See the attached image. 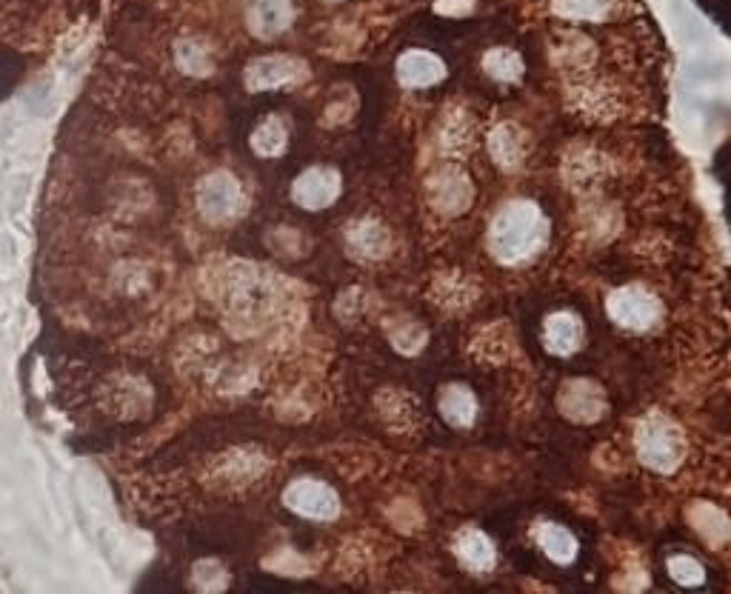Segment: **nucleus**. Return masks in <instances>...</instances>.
Returning a JSON list of instances; mask_svg holds the SVG:
<instances>
[{
  "label": "nucleus",
  "instance_id": "1",
  "mask_svg": "<svg viewBox=\"0 0 731 594\" xmlns=\"http://www.w3.org/2000/svg\"><path fill=\"white\" fill-rule=\"evenodd\" d=\"M546 240V220L532 203H512L506 206L492 223V252L506 263L532 258Z\"/></svg>",
  "mask_w": 731,
  "mask_h": 594
},
{
  "label": "nucleus",
  "instance_id": "2",
  "mask_svg": "<svg viewBox=\"0 0 731 594\" xmlns=\"http://www.w3.org/2000/svg\"><path fill=\"white\" fill-rule=\"evenodd\" d=\"M683 435L666 417H649L637 432V452L657 472H672L683 457Z\"/></svg>",
  "mask_w": 731,
  "mask_h": 594
},
{
  "label": "nucleus",
  "instance_id": "3",
  "mask_svg": "<svg viewBox=\"0 0 731 594\" xmlns=\"http://www.w3.org/2000/svg\"><path fill=\"white\" fill-rule=\"evenodd\" d=\"M275 300V289L272 280L263 272H257L255 266L238 263L229 269L226 275V303L240 312V315H260L272 306Z\"/></svg>",
  "mask_w": 731,
  "mask_h": 594
},
{
  "label": "nucleus",
  "instance_id": "4",
  "mask_svg": "<svg viewBox=\"0 0 731 594\" xmlns=\"http://www.w3.org/2000/svg\"><path fill=\"white\" fill-rule=\"evenodd\" d=\"M198 209L209 223H226L243 209V189L229 172H212L200 180Z\"/></svg>",
  "mask_w": 731,
  "mask_h": 594
},
{
  "label": "nucleus",
  "instance_id": "5",
  "mask_svg": "<svg viewBox=\"0 0 731 594\" xmlns=\"http://www.w3.org/2000/svg\"><path fill=\"white\" fill-rule=\"evenodd\" d=\"M283 503L297 515L315 517V520H332L340 512L337 495L320 480H295L283 492Z\"/></svg>",
  "mask_w": 731,
  "mask_h": 594
},
{
  "label": "nucleus",
  "instance_id": "6",
  "mask_svg": "<svg viewBox=\"0 0 731 594\" xmlns=\"http://www.w3.org/2000/svg\"><path fill=\"white\" fill-rule=\"evenodd\" d=\"M609 315L626 329H649L660 317V303L649 292L629 286L609 297Z\"/></svg>",
  "mask_w": 731,
  "mask_h": 594
},
{
  "label": "nucleus",
  "instance_id": "7",
  "mask_svg": "<svg viewBox=\"0 0 731 594\" xmlns=\"http://www.w3.org/2000/svg\"><path fill=\"white\" fill-rule=\"evenodd\" d=\"M306 75V66L297 58H286V55H269V58H257L246 66V86L252 92H266V89H280L289 86Z\"/></svg>",
  "mask_w": 731,
  "mask_h": 594
},
{
  "label": "nucleus",
  "instance_id": "8",
  "mask_svg": "<svg viewBox=\"0 0 731 594\" xmlns=\"http://www.w3.org/2000/svg\"><path fill=\"white\" fill-rule=\"evenodd\" d=\"M340 195V178L332 169H309L295 180L292 186V198L297 206L317 212V209H326L332 200Z\"/></svg>",
  "mask_w": 731,
  "mask_h": 594
},
{
  "label": "nucleus",
  "instance_id": "9",
  "mask_svg": "<svg viewBox=\"0 0 731 594\" xmlns=\"http://www.w3.org/2000/svg\"><path fill=\"white\" fill-rule=\"evenodd\" d=\"M246 20L257 38H277L292 23V0H249Z\"/></svg>",
  "mask_w": 731,
  "mask_h": 594
},
{
  "label": "nucleus",
  "instance_id": "10",
  "mask_svg": "<svg viewBox=\"0 0 731 594\" xmlns=\"http://www.w3.org/2000/svg\"><path fill=\"white\" fill-rule=\"evenodd\" d=\"M349 249L355 252L357 258H386L389 249H392V238L377 220H360V223H355L349 229Z\"/></svg>",
  "mask_w": 731,
  "mask_h": 594
},
{
  "label": "nucleus",
  "instance_id": "11",
  "mask_svg": "<svg viewBox=\"0 0 731 594\" xmlns=\"http://www.w3.org/2000/svg\"><path fill=\"white\" fill-rule=\"evenodd\" d=\"M443 72H446L443 63L429 52H406L397 60V78L406 86H429L443 78Z\"/></svg>",
  "mask_w": 731,
  "mask_h": 594
},
{
  "label": "nucleus",
  "instance_id": "12",
  "mask_svg": "<svg viewBox=\"0 0 731 594\" xmlns=\"http://www.w3.org/2000/svg\"><path fill=\"white\" fill-rule=\"evenodd\" d=\"M432 198L443 212H463V206L472 200V183L460 172L449 169L432 180Z\"/></svg>",
  "mask_w": 731,
  "mask_h": 594
},
{
  "label": "nucleus",
  "instance_id": "13",
  "mask_svg": "<svg viewBox=\"0 0 731 594\" xmlns=\"http://www.w3.org/2000/svg\"><path fill=\"white\" fill-rule=\"evenodd\" d=\"M583 340V326L574 315H552L546 323V346L554 355H572Z\"/></svg>",
  "mask_w": 731,
  "mask_h": 594
},
{
  "label": "nucleus",
  "instance_id": "14",
  "mask_svg": "<svg viewBox=\"0 0 731 594\" xmlns=\"http://www.w3.org/2000/svg\"><path fill=\"white\" fill-rule=\"evenodd\" d=\"M457 557H460V563L463 566H469V569H475V572H486V569H492L494 566V546L492 540L486 535H480L475 529H469V532H463V535L457 537Z\"/></svg>",
  "mask_w": 731,
  "mask_h": 594
},
{
  "label": "nucleus",
  "instance_id": "15",
  "mask_svg": "<svg viewBox=\"0 0 731 594\" xmlns=\"http://www.w3.org/2000/svg\"><path fill=\"white\" fill-rule=\"evenodd\" d=\"M489 149H492L494 160L503 169L520 166V160H523V135H520V129H514L509 123L506 126H497V132L489 140Z\"/></svg>",
  "mask_w": 731,
  "mask_h": 594
},
{
  "label": "nucleus",
  "instance_id": "16",
  "mask_svg": "<svg viewBox=\"0 0 731 594\" xmlns=\"http://www.w3.org/2000/svg\"><path fill=\"white\" fill-rule=\"evenodd\" d=\"M534 537H537L540 549L552 557V560H557V563H569V560H574L577 543H574V537L569 535L566 529H560V526H554V523H543V526H537Z\"/></svg>",
  "mask_w": 731,
  "mask_h": 594
},
{
  "label": "nucleus",
  "instance_id": "17",
  "mask_svg": "<svg viewBox=\"0 0 731 594\" xmlns=\"http://www.w3.org/2000/svg\"><path fill=\"white\" fill-rule=\"evenodd\" d=\"M440 412H443V417L449 423H455V426H469L475 420L477 403L469 389L452 386V389H446V395L440 397Z\"/></svg>",
  "mask_w": 731,
  "mask_h": 594
},
{
  "label": "nucleus",
  "instance_id": "18",
  "mask_svg": "<svg viewBox=\"0 0 731 594\" xmlns=\"http://www.w3.org/2000/svg\"><path fill=\"white\" fill-rule=\"evenodd\" d=\"M286 143H289V132L283 126V120L277 118L263 120L252 135V149L260 158H277L286 149Z\"/></svg>",
  "mask_w": 731,
  "mask_h": 594
},
{
  "label": "nucleus",
  "instance_id": "19",
  "mask_svg": "<svg viewBox=\"0 0 731 594\" xmlns=\"http://www.w3.org/2000/svg\"><path fill=\"white\" fill-rule=\"evenodd\" d=\"M175 58H178V66L186 72V75H192V78H203V75H209L212 72V58H209V49L200 43V40H180L178 46H175Z\"/></svg>",
  "mask_w": 731,
  "mask_h": 594
},
{
  "label": "nucleus",
  "instance_id": "20",
  "mask_svg": "<svg viewBox=\"0 0 731 594\" xmlns=\"http://www.w3.org/2000/svg\"><path fill=\"white\" fill-rule=\"evenodd\" d=\"M566 400H577V403H563V409L569 412V417H597L600 412V395L597 389H592L589 383H574L566 389Z\"/></svg>",
  "mask_w": 731,
  "mask_h": 594
},
{
  "label": "nucleus",
  "instance_id": "21",
  "mask_svg": "<svg viewBox=\"0 0 731 594\" xmlns=\"http://www.w3.org/2000/svg\"><path fill=\"white\" fill-rule=\"evenodd\" d=\"M486 72L497 80H517L523 72V63L514 55L512 49H492L483 60Z\"/></svg>",
  "mask_w": 731,
  "mask_h": 594
},
{
  "label": "nucleus",
  "instance_id": "22",
  "mask_svg": "<svg viewBox=\"0 0 731 594\" xmlns=\"http://www.w3.org/2000/svg\"><path fill=\"white\" fill-rule=\"evenodd\" d=\"M554 9H557V15H566V18L597 20L606 15L609 0H557Z\"/></svg>",
  "mask_w": 731,
  "mask_h": 594
},
{
  "label": "nucleus",
  "instance_id": "23",
  "mask_svg": "<svg viewBox=\"0 0 731 594\" xmlns=\"http://www.w3.org/2000/svg\"><path fill=\"white\" fill-rule=\"evenodd\" d=\"M195 583L203 592H218V589L226 586V575H223V569L215 560H203V563L195 566Z\"/></svg>",
  "mask_w": 731,
  "mask_h": 594
},
{
  "label": "nucleus",
  "instance_id": "24",
  "mask_svg": "<svg viewBox=\"0 0 731 594\" xmlns=\"http://www.w3.org/2000/svg\"><path fill=\"white\" fill-rule=\"evenodd\" d=\"M669 566H672V575L677 577L680 583H689V586H692V583H700V580H703V569L694 563L692 557H674Z\"/></svg>",
  "mask_w": 731,
  "mask_h": 594
},
{
  "label": "nucleus",
  "instance_id": "25",
  "mask_svg": "<svg viewBox=\"0 0 731 594\" xmlns=\"http://www.w3.org/2000/svg\"><path fill=\"white\" fill-rule=\"evenodd\" d=\"M472 6H475V0H437L440 15H469Z\"/></svg>",
  "mask_w": 731,
  "mask_h": 594
}]
</instances>
